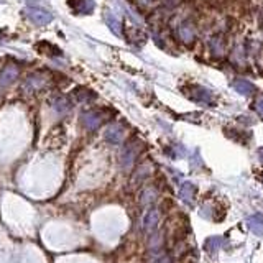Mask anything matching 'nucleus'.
<instances>
[{"instance_id":"1","label":"nucleus","mask_w":263,"mask_h":263,"mask_svg":"<svg viewBox=\"0 0 263 263\" xmlns=\"http://www.w3.org/2000/svg\"><path fill=\"white\" fill-rule=\"evenodd\" d=\"M104 122H106V115L101 110H86L81 115V124L86 130H97Z\"/></svg>"},{"instance_id":"2","label":"nucleus","mask_w":263,"mask_h":263,"mask_svg":"<svg viewBox=\"0 0 263 263\" xmlns=\"http://www.w3.org/2000/svg\"><path fill=\"white\" fill-rule=\"evenodd\" d=\"M176 35H178V38L181 40V43L193 44L194 40H196L197 30H196V26H194L193 22L184 20V22H181V23L178 25V28H176Z\"/></svg>"},{"instance_id":"3","label":"nucleus","mask_w":263,"mask_h":263,"mask_svg":"<svg viewBox=\"0 0 263 263\" xmlns=\"http://www.w3.org/2000/svg\"><path fill=\"white\" fill-rule=\"evenodd\" d=\"M18 72H20V69L13 63H8V65L3 66L2 72H0V89H5L10 84H13V81L18 78Z\"/></svg>"},{"instance_id":"4","label":"nucleus","mask_w":263,"mask_h":263,"mask_svg":"<svg viewBox=\"0 0 263 263\" xmlns=\"http://www.w3.org/2000/svg\"><path fill=\"white\" fill-rule=\"evenodd\" d=\"M26 15L35 25H46L51 22V13L46 12L44 8H36V7H30L26 8Z\"/></svg>"},{"instance_id":"5","label":"nucleus","mask_w":263,"mask_h":263,"mask_svg":"<svg viewBox=\"0 0 263 263\" xmlns=\"http://www.w3.org/2000/svg\"><path fill=\"white\" fill-rule=\"evenodd\" d=\"M125 138V130L124 127L119 125V124H114V125H109L107 130H106V140L109 143L112 145H119L124 142Z\"/></svg>"},{"instance_id":"6","label":"nucleus","mask_w":263,"mask_h":263,"mask_svg":"<svg viewBox=\"0 0 263 263\" xmlns=\"http://www.w3.org/2000/svg\"><path fill=\"white\" fill-rule=\"evenodd\" d=\"M137 155H138V148L135 147V143H129V145H127V147L124 148V152H122V156H120L122 166H124L125 170H130V168L133 166Z\"/></svg>"},{"instance_id":"7","label":"nucleus","mask_w":263,"mask_h":263,"mask_svg":"<svg viewBox=\"0 0 263 263\" xmlns=\"http://www.w3.org/2000/svg\"><path fill=\"white\" fill-rule=\"evenodd\" d=\"M158 222H160V214H158V211L156 209L148 211L147 214H145V217H143V230L147 234L155 232Z\"/></svg>"},{"instance_id":"8","label":"nucleus","mask_w":263,"mask_h":263,"mask_svg":"<svg viewBox=\"0 0 263 263\" xmlns=\"http://www.w3.org/2000/svg\"><path fill=\"white\" fill-rule=\"evenodd\" d=\"M44 84H46V79H44L42 74H33V76H30V78L26 79L23 88H25L26 92H35V90L43 89Z\"/></svg>"},{"instance_id":"9","label":"nucleus","mask_w":263,"mask_h":263,"mask_svg":"<svg viewBox=\"0 0 263 263\" xmlns=\"http://www.w3.org/2000/svg\"><path fill=\"white\" fill-rule=\"evenodd\" d=\"M232 86L239 94H242V96H252V94L255 92V86H253L252 83H248V81H245V79L234 81Z\"/></svg>"},{"instance_id":"10","label":"nucleus","mask_w":263,"mask_h":263,"mask_svg":"<svg viewBox=\"0 0 263 263\" xmlns=\"http://www.w3.org/2000/svg\"><path fill=\"white\" fill-rule=\"evenodd\" d=\"M211 51L214 54V58H220L222 54H224V49H225V43H224V38H222L220 35H216L211 38Z\"/></svg>"},{"instance_id":"11","label":"nucleus","mask_w":263,"mask_h":263,"mask_svg":"<svg viewBox=\"0 0 263 263\" xmlns=\"http://www.w3.org/2000/svg\"><path fill=\"white\" fill-rule=\"evenodd\" d=\"M107 25H109V28L114 31L115 35H122V22L112 12L107 13Z\"/></svg>"},{"instance_id":"12","label":"nucleus","mask_w":263,"mask_h":263,"mask_svg":"<svg viewBox=\"0 0 263 263\" xmlns=\"http://www.w3.org/2000/svg\"><path fill=\"white\" fill-rule=\"evenodd\" d=\"M179 196L184 202H191L194 197V186L191 183H184L179 189Z\"/></svg>"},{"instance_id":"13","label":"nucleus","mask_w":263,"mask_h":263,"mask_svg":"<svg viewBox=\"0 0 263 263\" xmlns=\"http://www.w3.org/2000/svg\"><path fill=\"white\" fill-rule=\"evenodd\" d=\"M248 227H250L257 235H263V219L260 216H253L248 219Z\"/></svg>"},{"instance_id":"14","label":"nucleus","mask_w":263,"mask_h":263,"mask_svg":"<svg viewBox=\"0 0 263 263\" xmlns=\"http://www.w3.org/2000/svg\"><path fill=\"white\" fill-rule=\"evenodd\" d=\"M193 99L197 102H209L211 94H209V90H206L202 88H194L193 89Z\"/></svg>"},{"instance_id":"15","label":"nucleus","mask_w":263,"mask_h":263,"mask_svg":"<svg viewBox=\"0 0 263 263\" xmlns=\"http://www.w3.org/2000/svg\"><path fill=\"white\" fill-rule=\"evenodd\" d=\"M69 5L76 10H81V12H89L90 7H92V2L90 0H67Z\"/></svg>"},{"instance_id":"16","label":"nucleus","mask_w":263,"mask_h":263,"mask_svg":"<svg viewBox=\"0 0 263 263\" xmlns=\"http://www.w3.org/2000/svg\"><path fill=\"white\" fill-rule=\"evenodd\" d=\"M155 197H156V191H155V189H153V188H147L142 193L140 202H142V206H150V204L155 201Z\"/></svg>"},{"instance_id":"17","label":"nucleus","mask_w":263,"mask_h":263,"mask_svg":"<svg viewBox=\"0 0 263 263\" xmlns=\"http://www.w3.org/2000/svg\"><path fill=\"white\" fill-rule=\"evenodd\" d=\"M53 107H54V110H56V112H60V114H65V112L69 110L71 106H69V102H67V99L58 97V99H54Z\"/></svg>"},{"instance_id":"18","label":"nucleus","mask_w":263,"mask_h":263,"mask_svg":"<svg viewBox=\"0 0 263 263\" xmlns=\"http://www.w3.org/2000/svg\"><path fill=\"white\" fill-rule=\"evenodd\" d=\"M94 94L90 92V90H88V89H84V88H79L78 90L74 92V97H76V101H79V102H86L88 99H90L92 97Z\"/></svg>"},{"instance_id":"19","label":"nucleus","mask_w":263,"mask_h":263,"mask_svg":"<svg viewBox=\"0 0 263 263\" xmlns=\"http://www.w3.org/2000/svg\"><path fill=\"white\" fill-rule=\"evenodd\" d=\"M138 5L143 7V8H156L163 0H137Z\"/></svg>"},{"instance_id":"20","label":"nucleus","mask_w":263,"mask_h":263,"mask_svg":"<svg viewBox=\"0 0 263 263\" xmlns=\"http://www.w3.org/2000/svg\"><path fill=\"white\" fill-rule=\"evenodd\" d=\"M220 247V239L219 237H212V239H209L206 242V248L209 252H214V250H217V248Z\"/></svg>"},{"instance_id":"21","label":"nucleus","mask_w":263,"mask_h":263,"mask_svg":"<svg viewBox=\"0 0 263 263\" xmlns=\"http://www.w3.org/2000/svg\"><path fill=\"white\" fill-rule=\"evenodd\" d=\"M255 109H257V112L263 117V99H260L257 104H255Z\"/></svg>"},{"instance_id":"22","label":"nucleus","mask_w":263,"mask_h":263,"mask_svg":"<svg viewBox=\"0 0 263 263\" xmlns=\"http://www.w3.org/2000/svg\"><path fill=\"white\" fill-rule=\"evenodd\" d=\"M156 263H171V260H170V258H168V257H161Z\"/></svg>"}]
</instances>
